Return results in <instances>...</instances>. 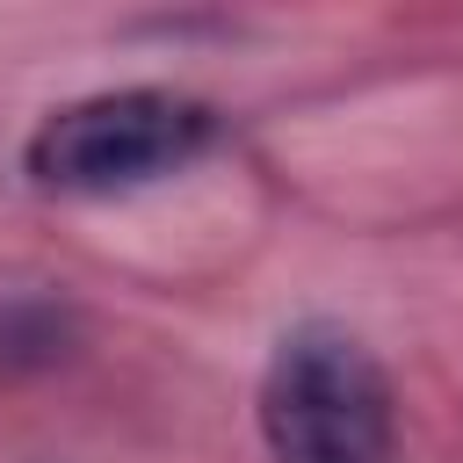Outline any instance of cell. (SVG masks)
<instances>
[{
    "mask_svg": "<svg viewBox=\"0 0 463 463\" xmlns=\"http://www.w3.org/2000/svg\"><path fill=\"white\" fill-rule=\"evenodd\" d=\"M260 434L275 463H391V383L340 326H289L260 376Z\"/></svg>",
    "mask_w": 463,
    "mask_h": 463,
    "instance_id": "1",
    "label": "cell"
},
{
    "mask_svg": "<svg viewBox=\"0 0 463 463\" xmlns=\"http://www.w3.org/2000/svg\"><path fill=\"white\" fill-rule=\"evenodd\" d=\"M217 137V109L174 87H109L51 109L29 137V181L65 195H109L188 166Z\"/></svg>",
    "mask_w": 463,
    "mask_h": 463,
    "instance_id": "2",
    "label": "cell"
},
{
    "mask_svg": "<svg viewBox=\"0 0 463 463\" xmlns=\"http://www.w3.org/2000/svg\"><path fill=\"white\" fill-rule=\"evenodd\" d=\"M58 340H65L58 311H43V304H14V311H0V354H7V362H51Z\"/></svg>",
    "mask_w": 463,
    "mask_h": 463,
    "instance_id": "3",
    "label": "cell"
}]
</instances>
